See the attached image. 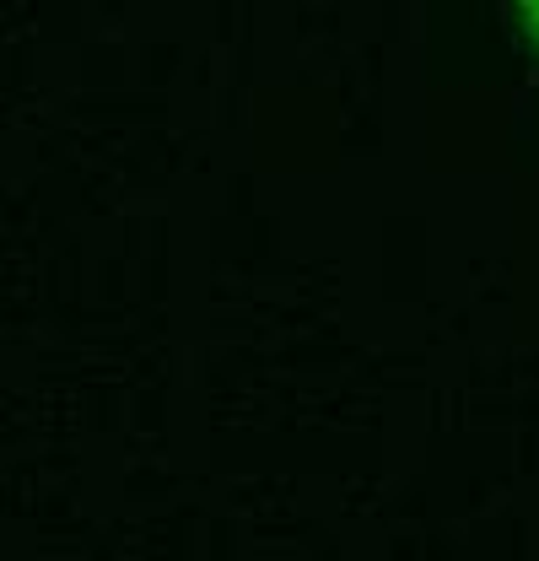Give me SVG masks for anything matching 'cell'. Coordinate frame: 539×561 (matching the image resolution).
Returning <instances> with one entry per match:
<instances>
[{
    "label": "cell",
    "instance_id": "obj_1",
    "mask_svg": "<svg viewBox=\"0 0 539 561\" xmlns=\"http://www.w3.org/2000/svg\"><path fill=\"white\" fill-rule=\"evenodd\" d=\"M518 11H524V27L535 33V44H539V0H518Z\"/></svg>",
    "mask_w": 539,
    "mask_h": 561
}]
</instances>
